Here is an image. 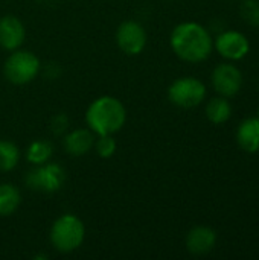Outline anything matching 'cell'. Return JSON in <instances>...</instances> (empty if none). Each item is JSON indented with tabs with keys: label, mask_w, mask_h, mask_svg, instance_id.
<instances>
[{
	"label": "cell",
	"mask_w": 259,
	"mask_h": 260,
	"mask_svg": "<svg viewBox=\"0 0 259 260\" xmlns=\"http://www.w3.org/2000/svg\"><path fill=\"white\" fill-rule=\"evenodd\" d=\"M172 52L186 62L206 61L214 49L211 32L197 21H183L177 24L169 37Z\"/></svg>",
	"instance_id": "1"
},
{
	"label": "cell",
	"mask_w": 259,
	"mask_h": 260,
	"mask_svg": "<svg viewBox=\"0 0 259 260\" xmlns=\"http://www.w3.org/2000/svg\"><path fill=\"white\" fill-rule=\"evenodd\" d=\"M127 122V108L114 96H99L85 110V125L95 136H113Z\"/></svg>",
	"instance_id": "2"
},
{
	"label": "cell",
	"mask_w": 259,
	"mask_h": 260,
	"mask_svg": "<svg viewBox=\"0 0 259 260\" xmlns=\"http://www.w3.org/2000/svg\"><path fill=\"white\" fill-rule=\"evenodd\" d=\"M85 239V225L73 213H64L55 219L50 227L49 241L52 247L63 254L76 251Z\"/></svg>",
	"instance_id": "3"
},
{
	"label": "cell",
	"mask_w": 259,
	"mask_h": 260,
	"mask_svg": "<svg viewBox=\"0 0 259 260\" xmlns=\"http://www.w3.org/2000/svg\"><path fill=\"white\" fill-rule=\"evenodd\" d=\"M41 70L40 58L31 52L17 49L9 53L3 64L5 79L14 85H26L32 82Z\"/></svg>",
	"instance_id": "4"
},
{
	"label": "cell",
	"mask_w": 259,
	"mask_h": 260,
	"mask_svg": "<svg viewBox=\"0 0 259 260\" xmlns=\"http://www.w3.org/2000/svg\"><path fill=\"white\" fill-rule=\"evenodd\" d=\"M168 99L179 108H195L206 99V85L194 76H182L168 87Z\"/></svg>",
	"instance_id": "5"
},
{
	"label": "cell",
	"mask_w": 259,
	"mask_h": 260,
	"mask_svg": "<svg viewBox=\"0 0 259 260\" xmlns=\"http://www.w3.org/2000/svg\"><path fill=\"white\" fill-rule=\"evenodd\" d=\"M66 181V172L58 163H44L34 166L24 177V184L29 190L41 193H55L61 190Z\"/></svg>",
	"instance_id": "6"
},
{
	"label": "cell",
	"mask_w": 259,
	"mask_h": 260,
	"mask_svg": "<svg viewBox=\"0 0 259 260\" xmlns=\"http://www.w3.org/2000/svg\"><path fill=\"white\" fill-rule=\"evenodd\" d=\"M148 43V35L142 23L136 20L122 21L116 29V44L128 56L140 55Z\"/></svg>",
	"instance_id": "7"
},
{
	"label": "cell",
	"mask_w": 259,
	"mask_h": 260,
	"mask_svg": "<svg viewBox=\"0 0 259 260\" xmlns=\"http://www.w3.org/2000/svg\"><path fill=\"white\" fill-rule=\"evenodd\" d=\"M214 47L227 61H240L250 52V43L247 37L234 29L220 32L214 41Z\"/></svg>",
	"instance_id": "8"
},
{
	"label": "cell",
	"mask_w": 259,
	"mask_h": 260,
	"mask_svg": "<svg viewBox=\"0 0 259 260\" xmlns=\"http://www.w3.org/2000/svg\"><path fill=\"white\" fill-rule=\"evenodd\" d=\"M211 81L220 96L234 98L243 87V72L232 62H221L212 70Z\"/></svg>",
	"instance_id": "9"
},
{
	"label": "cell",
	"mask_w": 259,
	"mask_h": 260,
	"mask_svg": "<svg viewBox=\"0 0 259 260\" xmlns=\"http://www.w3.org/2000/svg\"><path fill=\"white\" fill-rule=\"evenodd\" d=\"M26 40V27L15 15H3L0 18V47L12 52L23 46Z\"/></svg>",
	"instance_id": "10"
},
{
	"label": "cell",
	"mask_w": 259,
	"mask_h": 260,
	"mask_svg": "<svg viewBox=\"0 0 259 260\" xmlns=\"http://www.w3.org/2000/svg\"><path fill=\"white\" fill-rule=\"evenodd\" d=\"M217 244V233L214 229L206 225L192 227L185 239L186 250L194 256H205L214 250Z\"/></svg>",
	"instance_id": "11"
},
{
	"label": "cell",
	"mask_w": 259,
	"mask_h": 260,
	"mask_svg": "<svg viewBox=\"0 0 259 260\" xmlns=\"http://www.w3.org/2000/svg\"><path fill=\"white\" fill-rule=\"evenodd\" d=\"M96 136L89 128H76L64 134L63 146L70 157H82L93 149Z\"/></svg>",
	"instance_id": "12"
},
{
	"label": "cell",
	"mask_w": 259,
	"mask_h": 260,
	"mask_svg": "<svg viewBox=\"0 0 259 260\" xmlns=\"http://www.w3.org/2000/svg\"><path fill=\"white\" fill-rule=\"evenodd\" d=\"M237 142L240 148L249 154L259 151V117L244 119L237 129Z\"/></svg>",
	"instance_id": "13"
},
{
	"label": "cell",
	"mask_w": 259,
	"mask_h": 260,
	"mask_svg": "<svg viewBox=\"0 0 259 260\" xmlns=\"http://www.w3.org/2000/svg\"><path fill=\"white\" fill-rule=\"evenodd\" d=\"M205 113L211 123H214V125L226 123L232 116V105L229 102V98H224V96L212 98L206 104Z\"/></svg>",
	"instance_id": "14"
},
{
	"label": "cell",
	"mask_w": 259,
	"mask_h": 260,
	"mask_svg": "<svg viewBox=\"0 0 259 260\" xmlns=\"http://www.w3.org/2000/svg\"><path fill=\"white\" fill-rule=\"evenodd\" d=\"M21 203V193L17 186L11 183L0 184V216L6 218L17 212Z\"/></svg>",
	"instance_id": "15"
},
{
	"label": "cell",
	"mask_w": 259,
	"mask_h": 260,
	"mask_svg": "<svg viewBox=\"0 0 259 260\" xmlns=\"http://www.w3.org/2000/svg\"><path fill=\"white\" fill-rule=\"evenodd\" d=\"M52 155H53V145L44 139H37L31 142L26 148V160L32 166H40L50 161Z\"/></svg>",
	"instance_id": "16"
},
{
	"label": "cell",
	"mask_w": 259,
	"mask_h": 260,
	"mask_svg": "<svg viewBox=\"0 0 259 260\" xmlns=\"http://www.w3.org/2000/svg\"><path fill=\"white\" fill-rule=\"evenodd\" d=\"M20 148L6 139H0V172H11L20 163Z\"/></svg>",
	"instance_id": "17"
},
{
	"label": "cell",
	"mask_w": 259,
	"mask_h": 260,
	"mask_svg": "<svg viewBox=\"0 0 259 260\" xmlns=\"http://www.w3.org/2000/svg\"><path fill=\"white\" fill-rule=\"evenodd\" d=\"M95 152L101 158H110L116 154L118 151V143L113 139V136H96L95 145H93Z\"/></svg>",
	"instance_id": "18"
},
{
	"label": "cell",
	"mask_w": 259,
	"mask_h": 260,
	"mask_svg": "<svg viewBox=\"0 0 259 260\" xmlns=\"http://www.w3.org/2000/svg\"><path fill=\"white\" fill-rule=\"evenodd\" d=\"M243 20L253 27H259V0H244L240 6Z\"/></svg>",
	"instance_id": "19"
},
{
	"label": "cell",
	"mask_w": 259,
	"mask_h": 260,
	"mask_svg": "<svg viewBox=\"0 0 259 260\" xmlns=\"http://www.w3.org/2000/svg\"><path fill=\"white\" fill-rule=\"evenodd\" d=\"M67 128H69V119H67L66 114H58V116H55V117L52 119V122H50V129H52V133L56 134V136L64 134V133L67 131Z\"/></svg>",
	"instance_id": "20"
},
{
	"label": "cell",
	"mask_w": 259,
	"mask_h": 260,
	"mask_svg": "<svg viewBox=\"0 0 259 260\" xmlns=\"http://www.w3.org/2000/svg\"><path fill=\"white\" fill-rule=\"evenodd\" d=\"M256 117H259V107H258V111H256Z\"/></svg>",
	"instance_id": "21"
}]
</instances>
